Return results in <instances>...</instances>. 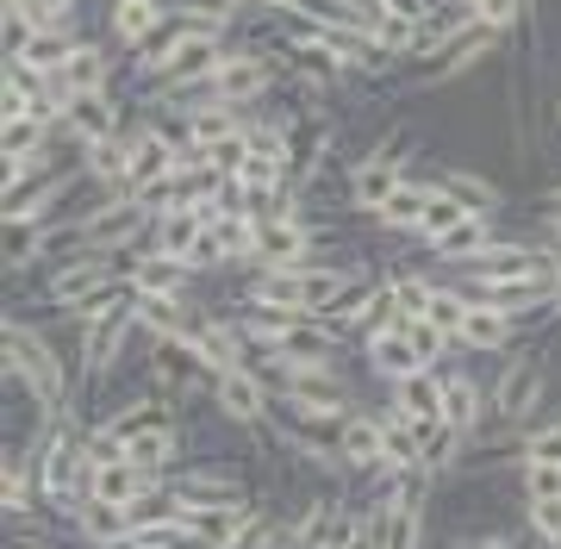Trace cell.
I'll return each mask as SVG.
<instances>
[{"instance_id":"30","label":"cell","mask_w":561,"mask_h":549,"mask_svg":"<svg viewBox=\"0 0 561 549\" xmlns=\"http://www.w3.org/2000/svg\"><path fill=\"white\" fill-rule=\"evenodd\" d=\"M381 282H387V294H393V306H400V319H424V306H431V287H437V275L393 263Z\"/></svg>"},{"instance_id":"35","label":"cell","mask_w":561,"mask_h":549,"mask_svg":"<svg viewBox=\"0 0 561 549\" xmlns=\"http://www.w3.org/2000/svg\"><path fill=\"white\" fill-rule=\"evenodd\" d=\"M537 206H561V182H549V187H542V194H537Z\"/></svg>"},{"instance_id":"1","label":"cell","mask_w":561,"mask_h":549,"mask_svg":"<svg viewBox=\"0 0 561 549\" xmlns=\"http://www.w3.org/2000/svg\"><path fill=\"white\" fill-rule=\"evenodd\" d=\"M493 425L505 431H530L537 419H549V400H556V363L549 350H505L500 356V375H493Z\"/></svg>"},{"instance_id":"15","label":"cell","mask_w":561,"mask_h":549,"mask_svg":"<svg viewBox=\"0 0 561 549\" xmlns=\"http://www.w3.org/2000/svg\"><path fill=\"white\" fill-rule=\"evenodd\" d=\"M125 456L144 468V474H157V481H169L181 462H187V425L181 419H162V425H144L125 437Z\"/></svg>"},{"instance_id":"27","label":"cell","mask_w":561,"mask_h":549,"mask_svg":"<svg viewBox=\"0 0 561 549\" xmlns=\"http://www.w3.org/2000/svg\"><path fill=\"white\" fill-rule=\"evenodd\" d=\"M437 182L456 187L468 206H481V213H505V182L500 175H486L474 163H437Z\"/></svg>"},{"instance_id":"33","label":"cell","mask_w":561,"mask_h":549,"mask_svg":"<svg viewBox=\"0 0 561 549\" xmlns=\"http://www.w3.org/2000/svg\"><path fill=\"white\" fill-rule=\"evenodd\" d=\"M518 500H561V462H524Z\"/></svg>"},{"instance_id":"3","label":"cell","mask_w":561,"mask_h":549,"mask_svg":"<svg viewBox=\"0 0 561 549\" xmlns=\"http://www.w3.org/2000/svg\"><path fill=\"white\" fill-rule=\"evenodd\" d=\"M280 76H287V69H280L275 50H262V44H250V38H225V62L213 69L206 94L225 101V106H238V113H250V106L275 101Z\"/></svg>"},{"instance_id":"37","label":"cell","mask_w":561,"mask_h":549,"mask_svg":"<svg viewBox=\"0 0 561 549\" xmlns=\"http://www.w3.org/2000/svg\"><path fill=\"white\" fill-rule=\"evenodd\" d=\"M549 131H561V82H556V113H549Z\"/></svg>"},{"instance_id":"5","label":"cell","mask_w":561,"mask_h":549,"mask_svg":"<svg viewBox=\"0 0 561 549\" xmlns=\"http://www.w3.org/2000/svg\"><path fill=\"white\" fill-rule=\"evenodd\" d=\"M505 38H512V32H500V25H468V32H461V38H449L437 50V57L431 62H412V82L424 88V94H437V88H456L461 76H474V69H481V62H493L505 50Z\"/></svg>"},{"instance_id":"36","label":"cell","mask_w":561,"mask_h":549,"mask_svg":"<svg viewBox=\"0 0 561 549\" xmlns=\"http://www.w3.org/2000/svg\"><path fill=\"white\" fill-rule=\"evenodd\" d=\"M119 549H169V544H150V537H131V544H119Z\"/></svg>"},{"instance_id":"14","label":"cell","mask_w":561,"mask_h":549,"mask_svg":"<svg viewBox=\"0 0 561 549\" xmlns=\"http://www.w3.org/2000/svg\"><path fill=\"white\" fill-rule=\"evenodd\" d=\"M356 356H362V368H368V375H375L381 387H393V381H405V375H419V368H431V363L419 356V350H412V338H405V325H400V319H393L387 331H375V338H362V344H356Z\"/></svg>"},{"instance_id":"32","label":"cell","mask_w":561,"mask_h":549,"mask_svg":"<svg viewBox=\"0 0 561 549\" xmlns=\"http://www.w3.org/2000/svg\"><path fill=\"white\" fill-rule=\"evenodd\" d=\"M206 163L219 169L225 182H238V175H243V163H250V131H243V125H238V131H231V138L206 144Z\"/></svg>"},{"instance_id":"21","label":"cell","mask_w":561,"mask_h":549,"mask_svg":"<svg viewBox=\"0 0 561 549\" xmlns=\"http://www.w3.org/2000/svg\"><path fill=\"white\" fill-rule=\"evenodd\" d=\"M275 412L306 431H337L356 412V393H300V387H275Z\"/></svg>"},{"instance_id":"17","label":"cell","mask_w":561,"mask_h":549,"mask_svg":"<svg viewBox=\"0 0 561 549\" xmlns=\"http://www.w3.org/2000/svg\"><path fill=\"white\" fill-rule=\"evenodd\" d=\"M518 331L524 325L512 319V312L474 300L468 319H461V331H456V356H505V350H518Z\"/></svg>"},{"instance_id":"8","label":"cell","mask_w":561,"mask_h":549,"mask_svg":"<svg viewBox=\"0 0 561 549\" xmlns=\"http://www.w3.org/2000/svg\"><path fill=\"white\" fill-rule=\"evenodd\" d=\"M412 175V163L405 157H387V150H362V157H350L343 163V206L350 213H362V219H375L387 201H393V187Z\"/></svg>"},{"instance_id":"28","label":"cell","mask_w":561,"mask_h":549,"mask_svg":"<svg viewBox=\"0 0 561 549\" xmlns=\"http://www.w3.org/2000/svg\"><path fill=\"white\" fill-rule=\"evenodd\" d=\"M81 175H88V187H101V194H131V175H125V138L88 144V150H81Z\"/></svg>"},{"instance_id":"34","label":"cell","mask_w":561,"mask_h":549,"mask_svg":"<svg viewBox=\"0 0 561 549\" xmlns=\"http://www.w3.org/2000/svg\"><path fill=\"white\" fill-rule=\"evenodd\" d=\"M549 319H561V268H556V282H549Z\"/></svg>"},{"instance_id":"2","label":"cell","mask_w":561,"mask_h":549,"mask_svg":"<svg viewBox=\"0 0 561 549\" xmlns=\"http://www.w3.org/2000/svg\"><path fill=\"white\" fill-rule=\"evenodd\" d=\"M157 213L138 194H101L88 187V206L76 213V250H101V256H138L150 244Z\"/></svg>"},{"instance_id":"39","label":"cell","mask_w":561,"mask_h":549,"mask_svg":"<svg viewBox=\"0 0 561 549\" xmlns=\"http://www.w3.org/2000/svg\"><path fill=\"white\" fill-rule=\"evenodd\" d=\"M556 549H561V544H556Z\"/></svg>"},{"instance_id":"18","label":"cell","mask_w":561,"mask_h":549,"mask_svg":"<svg viewBox=\"0 0 561 549\" xmlns=\"http://www.w3.org/2000/svg\"><path fill=\"white\" fill-rule=\"evenodd\" d=\"M57 88L62 94H101V88H119V57H113V44L106 38H76Z\"/></svg>"},{"instance_id":"31","label":"cell","mask_w":561,"mask_h":549,"mask_svg":"<svg viewBox=\"0 0 561 549\" xmlns=\"http://www.w3.org/2000/svg\"><path fill=\"white\" fill-rule=\"evenodd\" d=\"M524 537L530 544H542V549H556L561 544V500H524Z\"/></svg>"},{"instance_id":"25","label":"cell","mask_w":561,"mask_h":549,"mask_svg":"<svg viewBox=\"0 0 561 549\" xmlns=\"http://www.w3.org/2000/svg\"><path fill=\"white\" fill-rule=\"evenodd\" d=\"M424 194H431V175H405L400 187H393V201L375 213V231H393V238H419V219H424Z\"/></svg>"},{"instance_id":"24","label":"cell","mask_w":561,"mask_h":549,"mask_svg":"<svg viewBox=\"0 0 561 549\" xmlns=\"http://www.w3.org/2000/svg\"><path fill=\"white\" fill-rule=\"evenodd\" d=\"M468 213H481V206H468V201L456 194V187H443L437 175H431V194H424V219H419V238H412V244L431 250L437 238H449V231H456V225L468 219Z\"/></svg>"},{"instance_id":"38","label":"cell","mask_w":561,"mask_h":549,"mask_svg":"<svg viewBox=\"0 0 561 549\" xmlns=\"http://www.w3.org/2000/svg\"><path fill=\"white\" fill-rule=\"evenodd\" d=\"M13 549H50V544H38V537H25V544H13Z\"/></svg>"},{"instance_id":"9","label":"cell","mask_w":561,"mask_h":549,"mask_svg":"<svg viewBox=\"0 0 561 549\" xmlns=\"http://www.w3.org/2000/svg\"><path fill=\"white\" fill-rule=\"evenodd\" d=\"M125 106L119 88H101V94H62V138L88 150V144H113L125 138Z\"/></svg>"},{"instance_id":"22","label":"cell","mask_w":561,"mask_h":549,"mask_svg":"<svg viewBox=\"0 0 561 549\" xmlns=\"http://www.w3.org/2000/svg\"><path fill=\"white\" fill-rule=\"evenodd\" d=\"M443 393H449V387H443V368H419V375H405V381L387 387V400H393L419 431L443 425Z\"/></svg>"},{"instance_id":"10","label":"cell","mask_w":561,"mask_h":549,"mask_svg":"<svg viewBox=\"0 0 561 549\" xmlns=\"http://www.w3.org/2000/svg\"><path fill=\"white\" fill-rule=\"evenodd\" d=\"M443 425L449 431H461L468 444L474 437H486V425H493V387L474 375L468 363H443Z\"/></svg>"},{"instance_id":"12","label":"cell","mask_w":561,"mask_h":549,"mask_svg":"<svg viewBox=\"0 0 561 549\" xmlns=\"http://www.w3.org/2000/svg\"><path fill=\"white\" fill-rule=\"evenodd\" d=\"M337 456H343V468L356 474V481H381L387 474V431H381V412H350L337 431Z\"/></svg>"},{"instance_id":"7","label":"cell","mask_w":561,"mask_h":549,"mask_svg":"<svg viewBox=\"0 0 561 549\" xmlns=\"http://www.w3.org/2000/svg\"><path fill=\"white\" fill-rule=\"evenodd\" d=\"M213 412L238 431L268 425V412H275V381L262 375V363H238V368H225V375H213Z\"/></svg>"},{"instance_id":"4","label":"cell","mask_w":561,"mask_h":549,"mask_svg":"<svg viewBox=\"0 0 561 549\" xmlns=\"http://www.w3.org/2000/svg\"><path fill=\"white\" fill-rule=\"evenodd\" d=\"M113 287H125V256H101V250L69 244V256L38 282V306L44 312H69V306L101 300V294H113Z\"/></svg>"},{"instance_id":"29","label":"cell","mask_w":561,"mask_h":549,"mask_svg":"<svg viewBox=\"0 0 561 549\" xmlns=\"http://www.w3.org/2000/svg\"><path fill=\"white\" fill-rule=\"evenodd\" d=\"M57 131H62V125L32 119V113H20V119H0V157H7V163H25V157H38Z\"/></svg>"},{"instance_id":"6","label":"cell","mask_w":561,"mask_h":549,"mask_svg":"<svg viewBox=\"0 0 561 549\" xmlns=\"http://www.w3.org/2000/svg\"><path fill=\"white\" fill-rule=\"evenodd\" d=\"M181 163V125L150 113V119L125 125V175H131V194L157 187L162 175H175Z\"/></svg>"},{"instance_id":"19","label":"cell","mask_w":561,"mask_h":549,"mask_svg":"<svg viewBox=\"0 0 561 549\" xmlns=\"http://www.w3.org/2000/svg\"><path fill=\"white\" fill-rule=\"evenodd\" d=\"M169 488L175 493H201V500H238V493H256V481H250V468L243 462L206 456V462H181L175 474H169Z\"/></svg>"},{"instance_id":"20","label":"cell","mask_w":561,"mask_h":549,"mask_svg":"<svg viewBox=\"0 0 561 549\" xmlns=\"http://www.w3.org/2000/svg\"><path fill=\"white\" fill-rule=\"evenodd\" d=\"M169 25V0H106V38L119 44L125 57L150 44Z\"/></svg>"},{"instance_id":"13","label":"cell","mask_w":561,"mask_h":549,"mask_svg":"<svg viewBox=\"0 0 561 549\" xmlns=\"http://www.w3.org/2000/svg\"><path fill=\"white\" fill-rule=\"evenodd\" d=\"M324 319H331V325H337L343 338H350V344H362V338H375V331H387V325H393V319H400V306H393L387 282L375 275V282H362V287H356V294H350L343 306H331Z\"/></svg>"},{"instance_id":"16","label":"cell","mask_w":561,"mask_h":549,"mask_svg":"<svg viewBox=\"0 0 561 549\" xmlns=\"http://www.w3.org/2000/svg\"><path fill=\"white\" fill-rule=\"evenodd\" d=\"M144 250H162L175 263H194L201 268V250H206V206H162L157 225H150V244Z\"/></svg>"},{"instance_id":"23","label":"cell","mask_w":561,"mask_h":549,"mask_svg":"<svg viewBox=\"0 0 561 549\" xmlns=\"http://www.w3.org/2000/svg\"><path fill=\"white\" fill-rule=\"evenodd\" d=\"M500 231H505L500 213H468V219H461L449 238H437V244L424 250V256H431L437 268H461V263H474V256H481V250L500 238Z\"/></svg>"},{"instance_id":"26","label":"cell","mask_w":561,"mask_h":549,"mask_svg":"<svg viewBox=\"0 0 561 549\" xmlns=\"http://www.w3.org/2000/svg\"><path fill=\"white\" fill-rule=\"evenodd\" d=\"M69 50H76V38L69 32H32V38L13 50V69H25V76H38V82H57L62 76V62H69Z\"/></svg>"},{"instance_id":"11","label":"cell","mask_w":561,"mask_h":549,"mask_svg":"<svg viewBox=\"0 0 561 549\" xmlns=\"http://www.w3.org/2000/svg\"><path fill=\"white\" fill-rule=\"evenodd\" d=\"M125 282H131L138 300H194L201 268L175 263V256H162V250H138V256H125Z\"/></svg>"}]
</instances>
